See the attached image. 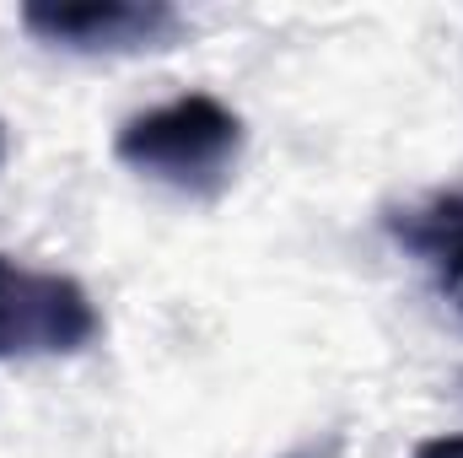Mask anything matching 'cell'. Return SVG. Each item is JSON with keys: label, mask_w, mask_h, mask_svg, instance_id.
<instances>
[{"label": "cell", "mask_w": 463, "mask_h": 458, "mask_svg": "<svg viewBox=\"0 0 463 458\" xmlns=\"http://www.w3.org/2000/svg\"><path fill=\"white\" fill-rule=\"evenodd\" d=\"M242 151V119L211 92H184L162 109L124 119L114 135V157L167 189L184 195H211L222 189Z\"/></svg>", "instance_id": "obj_1"}, {"label": "cell", "mask_w": 463, "mask_h": 458, "mask_svg": "<svg viewBox=\"0 0 463 458\" xmlns=\"http://www.w3.org/2000/svg\"><path fill=\"white\" fill-rule=\"evenodd\" d=\"M98 302L76 275L0 253V356H76L98 340Z\"/></svg>", "instance_id": "obj_2"}, {"label": "cell", "mask_w": 463, "mask_h": 458, "mask_svg": "<svg viewBox=\"0 0 463 458\" xmlns=\"http://www.w3.org/2000/svg\"><path fill=\"white\" fill-rule=\"evenodd\" d=\"M22 27L71 54H140L184 38V16L167 0H33Z\"/></svg>", "instance_id": "obj_3"}, {"label": "cell", "mask_w": 463, "mask_h": 458, "mask_svg": "<svg viewBox=\"0 0 463 458\" xmlns=\"http://www.w3.org/2000/svg\"><path fill=\"white\" fill-rule=\"evenodd\" d=\"M388 227L410 253H420L442 275V291L463 308V195H431V200L399 211Z\"/></svg>", "instance_id": "obj_4"}, {"label": "cell", "mask_w": 463, "mask_h": 458, "mask_svg": "<svg viewBox=\"0 0 463 458\" xmlns=\"http://www.w3.org/2000/svg\"><path fill=\"white\" fill-rule=\"evenodd\" d=\"M415 458H463V437H431L415 448Z\"/></svg>", "instance_id": "obj_5"}, {"label": "cell", "mask_w": 463, "mask_h": 458, "mask_svg": "<svg viewBox=\"0 0 463 458\" xmlns=\"http://www.w3.org/2000/svg\"><path fill=\"white\" fill-rule=\"evenodd\" d=\"M0 162H5V124H0Z\"/></svg>", "instance_id": "obj_6"}]
</instances>
